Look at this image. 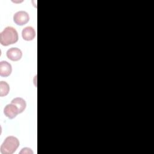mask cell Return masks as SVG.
I'll use <instances>...</instances> for the list:
<instances>
[{
    "label": "cell",
    "mask_w": 154,
    "mask_h": 154,
    "mask_svg": "<svg viewBox=\"0 0 154 154\" xmlns=\"http://www.w3.org/2000/svg\"><path fill=\"white\" fill-rule=\"evenodd\" d=\"M19 36L16 29L12 26H7L0 33V43L7 46L16 43Z\"/></svg>",
    "instance_id": "1"
},
{
    "label": "cell",
    "mask_w": 154,
    "mask_h": 154,
    "mask_svg": "<svg viewBox=\"0 0 154 154\" xmlns=\"http://www.w3.org/2000/svg\"><path fill=\"white\" fill-rule=\"evenodd\" d=\"M11 103L15 105L17 107L19 111V113H22V112H23V111L25 109L26 106V103L25 100L23 98L20 97H17L11 100Z\"/></svg>",
    "instance_id": "8"
},
{
    "label": "cell",
    "mask_w": 154,
    "mask_h": 154,
    "mask_svg": "<svg viewBox=\"0 0 154 154\" xmlns=\"http://www.w3.org/2000/svg\"><path fill=\"white\" fill-rule=\"evenodd\" d=\"M7 57L8 59L13 61H17L21 59L22 52L17 48H11L7 51Z\"/></svg>",
    "instance_id": "5"
},
{
    "label": "cell",
    "mask_w": 154,
    "mask_h": 154,
    "mask_svg": "<svg viewBox=\"0 0 154 154\" xmlns=\"http://www.w3.org/2000/svg\"><path fill=\"white\" fill-rule=\"evenodd\" d=\"M10 91V86L5 81L0 82V96L4 97L7 96Z\"/></svg>",
    "instance_id": "9"
},
{
    "label": "cell",
    "mask_w": 154,
    "mask_h": 154,
    "mask_svg": "<svg viewBox=\"0 0 154 154\" xmlns=\"http://www.w3.org/2000/svg\"><path fill=\"white\" fill-rule=\"evenodd\" d=\"M12 72L11 65L6 61L0 62V75L3 77L8 76Z\"/></svg>",
    "instance_id": "6"
},
{
    "label": "cell",
    "mask_w": 154,
    "mask_h": 154,
    "mask_svg": "<svg viewBox=\"0 0 154 154\" xmlns=\"http://www.w3.org/2000/svg\"><path fill=\"white\" fill-rule=\"evenodd\" d=\"M22 37L26 41L32 40L35 37V31L32 26H26L22 31Z\"/></svg>",
    "instance_id": "7"
},
{
    "label": "cell",
    "mask_w": 154,
    "mask_h": 154,
    "mask_svg": "<svg viewBox=\"0 0 154 154\" xmlns=\"http://www.w3.org/2000/svg\"><path fill=\"white\" fill-rule=\"evenodd\" d=\"M13 20L17 25L22 26L29 22V16L27 12L25 11H19L14 14Z\"/></svg>",
    "instance_id": "3"
},
{
    "label": "cell",
    "mask_w": 154,
    "mask_h": 154,
    "mask_svg": "<svg viewBox=\"0 0 154 154\" xmlns=\"http://www.w3.org/2000/svg\"><path fill=\"white\" fill-rule=\"evenodd\" d=\"M20 143L19 140L14 136L6 137L1 146V153L2 154H13L17 149Z\"/></svg>",
    "instance_id": "2"
},
{
    "label": "cell",
    "mask_w": 154,
    "mask_h": 154,
    "mask_svg": "<svg viewBox=\"0 0 154 154\" xmlns=\"http://www.w3.org/2000/svg\"><path fill=\"white\" fill-rule=\"evenodd\" d=\"M33 152L31 150V149L28 148V147H25L23 148L22 149V150L20 152V153H26V154H32Z\"/></svg>",
    "instance_id": "10"
},
{
    "label": "cell",
    "mask_w": 154,
    "mask_h": 154,
    "mask_svg": "<svg viewBox=\"0 0 154 154\" xmlns=\"http://www.w3.org/2000/svg\"><path fill=\"white\" fill-rule=\"evenodd\" d=\"M4 113L6 117L10 119L15 118L18 114H20L17 107L11 103L5 106L4 109Z\"/></svg>",
    "instance_id": "4"
}]
</instances>
